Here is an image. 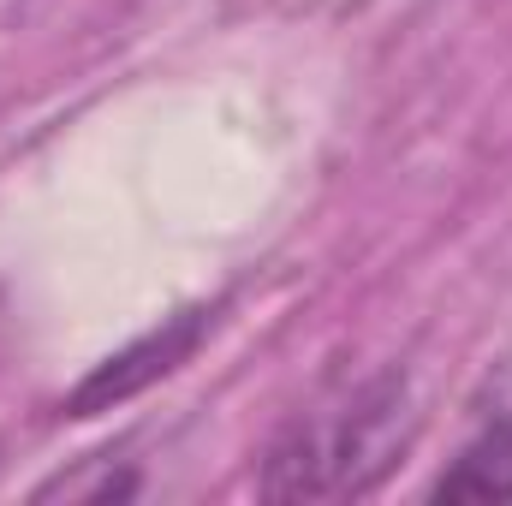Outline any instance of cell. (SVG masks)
<instances>
[{"label": "cell", "instance_id": "obj_1", "mask_svg": "<svg viewBox=\"0 0 512 506\" xmlns=\"http://www.w3.org/2000/svg\"><path fill=\"white\" fill-rule=\"evenodd\" d=\"M417 399L399 370L346 387L316 411H298L262 453V501H358L382 489L387 471L417 441Z\"/></svg>", "mask_w": 512, "mask_h": 506}, {"label": "cell", "instance_id": "obj_2", "mask_svg": "<svg viewBox=\"0 0 512 506\" xmlns=\"http://www.w3.org/2000/svg\"><path fill=\"white\" fill-rule=\"evenodd\" d=\"M215 316H221V304H185V310L161 316L149 334H137L120 352H108L90 376L78 381V387L60 399V417H102V411H120L126 399L149 393L155 381L179 376V370L203 352V340L215 334Z\"/></svg>", "mask_w": 512, "mask_h": 506}, {"label": "cell", "instance_id": "obj_3", "mask_svg": "<svg viewBox=\"0 0 512 506\" xmlns=\"http://www.w3.org/2000/svg\"><path fill=\"white\" fill-rule=\"evenodd\" d=\"M429 501H477V506L512 501V411L489 417L459 447V459L429 483Z\"/></svg>", "mask_w": 512, "mask_h": 506}]
</instances>
